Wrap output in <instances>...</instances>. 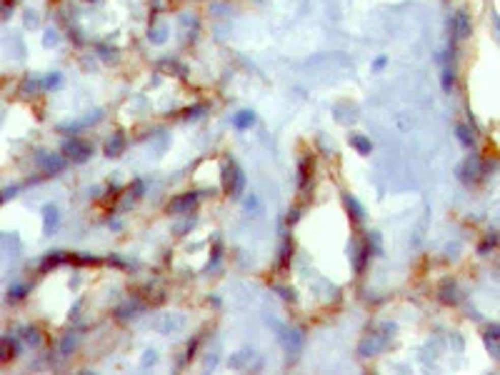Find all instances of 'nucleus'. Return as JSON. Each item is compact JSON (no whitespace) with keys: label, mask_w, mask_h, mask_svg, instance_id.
<instances>
[{"label":"nucleus","mask_w":500,"mask_h":375,"mask_svg":"<svg viewBox=\"0 0 500 375\" xmlns=\"http://www.w3.org/2000/svg\"><path fill=\"white\" fill-rule=\"evenodd\" d=\"M65 155H70L73 160H85L90 155V145L88 143H83V140H70V143L65 145Z\"/></svg>","instance_id":"f257e3e1"},{"label":"nucleus","mask_w":500,"mask_h":375,"mask_svg":"<svg viewBox=\"0 0 500 375\" xmlns=\"http://www.w3.org/2000/svg\"><path fill=\"white\" fill-rule=\"evenodd\" d=\"M458 138H460V143H463V145H468V148H470V145H473V138H470V135H468V130H465V128H458Z\"/></svg>","instance_id":"6e6552de"},{"label":"nucleus","mask_w":500,"mask_h":375,"mask_svg":"<svg viewBox=\"0 0 500 375\" xmlns=\"http://www.w3.org/2000/svg\"><path fill=\"white\" fill-rule=\"evenodd\" d=\"M123 145H125V138H123V135H115L113 140H108V145H105V153H108V155H120Z\"/></svg>","instance_id":"39448f33"},{"label":"nucleus","mask_w":500,"mask_h":375,"mask_svg":"<svg viewBox=\"0 0 500 375\" xmlns=\"http://www.w3.org/2000/svg\"><path fill=\"white\" fill-rule=\"evenodd\" d=\"M253 123H255V116H253L250 110H243V113H238L236 116V128H240V130L250 128Z\"/></svg>","instance_id":"7ed1b4c3"},{"label":"nucleus","mask_w":500,"mask_h":375,"mask_svg":"<svg viewBox=\"0 0 500 375\" xmlns=\"http://www.w3.org/2000/svg\"><path fill=\"white\" fill-rule=\"evenodd\" d=\"M193 203H195V195H190V193H185V195H180L178 200H173L168 208L173 210V213H185L188 208H193Z\"/></svg>","instance_id":"f03ea898"},{"label":"nucleus","mask_w":500,"mask_h":375,"mask_svg":"<svg viewBox=\"0 0 500 375\" xmlns=\"http://www.w3.org/2000/svg\"><path fill=\"white\" fill-rule=\"evenodd\" d=\"M458 28H460L458 35H468V33H470V23H468L465 13H460V15H458Z\"/></svg>","instance_id":"0eeeda50"},{"label":"nucleus","mask_w":500,"mask_h":375,"mask_svg":"<svg viewBox=\"0 0 500 375\" xmlns=\"http://www.w3.org/2000/svg\"><path fill=\"white\" fill-rule=\"evenodd\" d=\"M55 225H58V210L50 205V208H45V230L53 233L55 230Z\"/></svg>","instance_id":"20e7f679"},{"label":"nucleus","mask_w":500,"mask_h":375,"mask_svg":"<svg viewBox=\"0 0 500 375\" xmlns=\"http://www.w3.org/2000/svg\"><path fill=\"white\" fill-rule=\"evenodd\" d=\"M350 143H353L363 155H365V153H370V140H365L363 135H353V138H350Z\"/></svg>","instance_id":"423d86ee"}]
</instances>
